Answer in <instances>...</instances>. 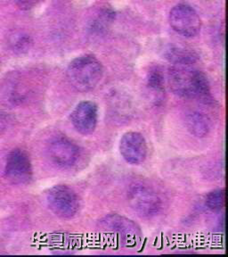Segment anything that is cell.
Masks as SVG:
<instances>
[{
  "label": "cell",
  "instance_id": "cell-1",
  "mask_svg": "<svg viewBox=\"0 0 228 257\" xmlns=\"http://www.w3.org/2000/svg\"><path fill=\"white\" fill-rule=\"evenodd\" d=\"M168 84L174 94L184 99L211 101L208 78L192 65L173 64L168 70Z\"/></svg>",
  "mask_w": 228,
  "mask_h": 257
},
{
  "label": "cell",
  "instance_id": "cell-2",
  "mask_svg": "<svg viewBox=\"0 0 228 257\" xmlns=\"http://www.w3.org/2000/svg\"><path fill=\"white\" fill-rule=\"evenodd\" d=\"M104 69L92 55L78 56L70 63L66 75L70 84L80 92H88L100 83Z\"/></svg>",
  "mask_w": 228,
  "mask_h": 257
},
{
  "label": "cell",
  "instance_id": "cell-3",
  "mask_svg": "<svg viewBox=\"0 0 228 257\" xmlns=\"http://www.w3.org/2000/svg\"><path fill=\"white\" fill-rule=\"evenodd\" d=\"M128 201L133 211L142 218L157 216L163 208L160 194L152 187L143 183H136L129 188Z\"/></svg>",
  "mask_w": 228,
  "mask_h": 257
},
{
  "label": "cell",
  "instance_id": "cell-4",
  "mask_svg": "<svg viewBox=\"0 0 228 257\" xmlns=\"http://www.w3.org/2000/svg\"><path fill=\"white\" fill-rule=\"evenodd\" d=\"M46 199L50 211L62 219H72L80 213L79 196L67 185L53 186L48 189Z\"/></svg>",
  "mask_w": 228,
  "mask_h": 257
},
{
  "label": "cell",
  "instance_id": "cell-5",
  "mask_svg": "<svg viewBox=\"0 0 228 257\" xmlns=\"http://www.w3.org/2000/svg\"><path fill=\"white\" fill-rule=\"evenodd\" d=\"M5 177L14 184H28L33 178L32 161L28 154L20 149L8 154L5 165Z\"/></svg>",
  "mask_w": 228,
  "mask_h": 257
},
{
  "label": "cell",
  "instance_id": "cell-6",
  "mask_svg": "<svg viewBox=\"0 0 228 257\" xmlns=\"http://www.w3.org/2000/svg\"><path fill=\"white\" fill-rule=\"evenodd\" d=\"M169 24L182 36H196L201 28V21L196 11L188 5L179 4L169 13Z\"/></svg>",
  "mask_w": 228,
  "mask_h": 257
},
{
  "label": "cell",
  "instance_id": "cell-7",
  "mask_svg": "<svg viewBox=\"0 0 228 257\" xmlns=\"http://www.w3.org/2000/svg\"><path fill=\"white\" fill-rule=\"evenodd\" d=\"M50 160L60 168H72L80 160V149L65 137H56L48 145Z\"/></svg>",
  "mask_w": 228,
  "mask_h": 257
},
{
  "label": "cell",
  "instance_id": "cell-8",
  "mask_svg": "<svg viewBox=\"0 0 228 257\" xmlns=\"http://www.w3.org/2000/svg\"><path fill=\"white\" fill-rule=\"evenodd\" d=\"M100 225L104 230L113 233L120 238L121 243H126L127 245L135 244L140 237V228L138 225L120 214L106 215L101 220Z\"/></svg>",
  "mask_w": 228,
  "mask_h": 257
},
{
  "label": "cell",
  "instance_id": "cell-9",
  "mask_svg": "<svg viewBox=\"0 0 228 257\" xmlns=\"http://www.w3.org/2000/svg\"><path fill=\"white\" fill-rule=\"evenodd\" d=\"M120 153L128 164L139 165L143 164L148 153L147 142L143 134L137 132H128L121 137Z\"/></svg>",
  "mask_w": 228,
  "mask_h": 257
},
{
  "label": "cell",
  "instance_id": "cell-10",
  "mask_svg": "<svg viewBox=\"0 0 228 257\" xmlns=\"http://www.w3.org/2000/svg\"><path fill=\"white\" fill-rule=\"evenodd\" d=\"M98 107L92 101H83L77 104L70 114L72 126L78 133L88 136L96 131L98 123Z\"/></svg>",
  "mask_w": 228,
  "mask_h": 257
},
{
  "label": "cell",
  "instance_id": "cell-11",
  "mask_svg": "<svg viewBox=\"0 0 228 257\" xmlns=\"http://www.w3.org/2000/svg\"><path fill=\"white\" fill-rule=\"evenodd\" d=\"M184 124L189 133L195 138L202 139L208 135L211 130L210 118L200 111H190L185 114Z\"/></svg>",
  "mask_w": 228,
  "mask_h": 257
},
{
  "label": "cell",
  "instance_id": "cell-12",
  "mask_svg": "<svg viewBox=\"0 0 228 257\" xmlns=\"http://www.w3.org/2000/svg\"><path fill=\"white\" fill-rule=\"evenodd\" d=\"M166 58L173 64L193 65L198 60V55L191 49L175 47L167 50Z\"/></svg>",
  "mask_w": 228,
  "mask_h": 257
},
{
  "label": "cell",
  "instance_id": "cell-13",
  "mask_svg": "<svg viewBox=\"0 0 228 257\" xmlns=\"http://www.w3.org/2000/svg\"><path fill=\"white\" fill-rule=\"evenodd\" d=\"M146 86L156 103L162 100L165 94L164 77L159 69H152L149 72Z\"/></svg>",
  "mask_w": 228,
  "mask_h": 257
},
{
  "label": "cell",
  "instance_id": "cell-14",
  "mask_svg": "<svg viewBox=\"0 0 228 257\" xmlns=\"http://www.w3.org/2000/svg\"><path fill=\"white\" fill-rule=\"evenodd\" d=\"M224 197H225V194H224V189H214L208 193L206 197V200H205L206 206L213 212L220 211L221 209L224 208V200H225Z\"/></svg>",
  "mask_w": 228,
  "mask_h": 257
},
{
  "label": "cell",
  "instance_id": "cell-15",
  "mask_svg": "<svg viewBox=\"0 0 228 257\" xmlns=\"http://www.w3.org/2000/svg\"><path fill=\"white\" fill-rule=\"evenodd\" d=\"M32 44L31 38L23 33H16L10 38V45L16 52L23 53L27 51Z\"/></svg>",
  "mask_w": 228,
  "mask_h": 257
},
{
  "label": "cell",
  "instance_id": "cell-16",
  "mask_svg": "<svg viewBox=\"0 0 228 257\" xmlns=\"http://www.w3.org/2000/svg\"><path fill=\"white\" fill-rule=\"evenodd\" d=\"M112 19H113V13L106 10L96 18L95 23L93 24L92 28L97 32H102L105 30L106 27H108L109 24L112 23Z\"/></svg>",
  "mask_w": 228,
  "mask_h": 257
},
{
  "label": "cell",
  "instance_id": "cell-17",
  "mask_svg": "<svg viewBox=\"0 0 228 257\" xmlns=\"http://www.w3.org/2000/svg\"><path fill=\"white\" fill-rule=\"evenodd\" d=\"M42 1L43 0H16L19 7L24 8V9H31V8H34Z\"/></svg>",
  "mask_w": 228,
  "mask_h": 257
}]
</instances>
